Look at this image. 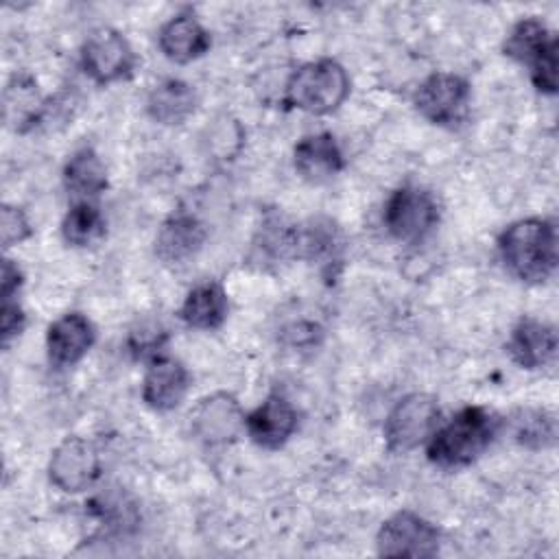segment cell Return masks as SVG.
Returning a JSON list of instances; mask_svg holds the SVG:
<instances>
[{"label": "cell", "mask_w": 559, "mask_h": 559, "mask_svg": "<svg viewBox=\"0 0 559 559\" xmlns=\"http://www.w3.org/2000/svg\"><path fill=\"white\" fill-rule=\"evenodd\" d=\"M391 238L415 245L424 240L439 223V205L432 192L419 186H400L391 192L382 214Z\"/></svg>", "instance_id": "5b68a950"}, {"label": "cell", "mask_w": 559, "mask_h": 559, "mask_svg": "<svg viewBox=\"0 0 559 559\" xmlns=\"http://www.w3.org/2000/svg\"><path fill=\"white\" fill-rule=\"evenodd\" d=\"M33 227L24 214L22 207L11 205V203H2L0 207V242L4 249L24 242L26 238H31Z\"/></svg>", "instance_id": "83f0119b"}, {"label": "cell", "mask_w": 559, "mask_h": 559, "mask_svg": "<svg viewBox=\"0 0 559 559\" xmlns=\"http://www.w3.org/2000/svg\"><path fill=\"white\" fill-rule=\"evenodd\" d=\"M500 419L485 406H463L426 441V456L443 469L474 463L498 435Z\"/></svg>", "instance_id": "7a4b0ae2"}, {"label": "cell", "mask_w": 559, "mask_h": 559, "mask_svg": "<svg viewBox=\"0 0 559 559\" xmlns=\"http://www.w3.org/2000/svg\"><path fill=\"white\" fill-rule=\"evenodd\" d=\"M100 476V454L96 445L85 437H66L50 454L48 478L66 491L79 493L92 487Z\"/></svg>", "instance_id": "9c48e42d"}, {"label": "cell", "mask_w": 559, "mask_h": 559, "mask_svg": "<svg viewBox=\"0 0 559 559\" xmlns=\"http://www.w3.org/2000/svg\"><path fill=\"white\" fill-rule=\"evenodd\" d=\"M513 437L526 448H548L555 443V417L546 411H520L513 421Z\"/></svg>", "instance_id": "484cf974"}, {"label": "cell", "mask_w": 559, "mask_h": 559, "mask_svg": "<svg viewBox=\"0 0 559 559\" xmlns=\"http://www.w3.org/2000/svg\"><path fill=\"white\" fill-rule=\"evenodd\" d=\"M44 111L46 107L35 79L15 72L2 90V116L7 127L15 133H26L41 120Z\"/></svg>", "instance_id": "ffe728a7"}, {"label": "cell", "mask_w": 559, "mask_h": 559, "mask_svg": "<svg viewBox=\"0 0 559 559\" xmlns=\"http://www.w3.org/2000/svg\"><path fill=\"white\" fill-rule=\"evenodd\" d=\"M61 236L70 247H90L105 236V216L90 201H76L61 221Z\"/></svg>", "instance_id": "d4e9b609"}, {"label": "cell", "mask_w": 559, "mask_h": 559, "mask_svg": "<svg viewBox=\"0 0 559 559\" xmlns=\"http://www.w3.org/2000/svg\"><path fill=\"white\" fill-rule=\"evenodd\" d=\"M157 46L168 61L190 63L203 57L210 46V33L192 13H177L157 33Z\"/></svg>", "instance_id": "ac0fdd59"}, {"label": "cell", "mask_w": 559, "mask_h": 559, "mask_svg": "<svg viewBox=\"0 0 559 559\" xmlns=\"http://www.w3.org/2000/svg\"><path fill=\"white\" fill-rule=\"evenodd\" d=\"M441 424V408L430 393H408L389 411L382 435L393 454H406L430 439Z\"/></svg>", "instance_id": "277c9868"}, {"label": "cell", "mask_w": 559, "mask_h": 559, "mask_svg": "<svg viewBox=\"0 0 559 559\" xmlns=\"http://www.w3.org/2000/svg\"><path fill=\"white\" fill-rule=\"evenodd\" d=\"M557 225L548 218H520L498 236L504 269L524 284H542L557 269Z\"/></svg>", "instance_id": "6da1fadb"}, {"label": "cell", "mask_w": 559, "mask_h": 559, "mask_svg": "<svg viewBox=\"0 0 559 559\" xmlns=\"http://www.w3.org/2000/svg\"><path fill=\"white\" fill-rule=\"evenodd\" d=\"M227 312H229V299L225 288L218 282L207 280V282L194 284L186 293L177 314L188 328L218 330L225 323Z\"/></svg>", "instance_id": "44dd1931"}, {"label": "cell", "mask_w": 559, "mask_h": 559, "mask_svg": "<svg viewBox=\"0 0 559 559\" xmlns=\"http://www.w3.org/2000/svg\"><path fill=\"white\" fill-rule=\"evenodd\" d=\"M205 242V227L203 223L186 212H173L157 229L155 236V255L162 264L170 269H181L192 262Z\"/></svg>", "instance_id": "8fae6325"}, {"label": "cell", "mask_w": 559, "mask_h": 559, "mask_svg": "<svg viewBox=\"0 0 559 559\" xmlns=\"http://www.w3.org/2000/svg\"><path fill=\"white\" fill-rule=\"evenodd\" d=\"M190 430L203 445H225L245 430V413L231 393L218 391L201 397L188 413Z\"/></svg>", "instance_id": "30bf717a"}, {"label": "cell", "mask_w": 559, "mask_h": 559, "mask_svg": "<svg viewBox=\"0 0 559 559\" xmlns=\"http://www.w3.org/2000/svg\"><path fill=\"white\" fill-rule=\"evenodd\" d=\"M472 87L454 72H432L415 90L413 105L421 118L437 127H459L469 109Z\"/></svg>", "instance_id": "8992f818"}, {"label": "cell", "mask_w": 559, "mask_h": 559, "mask_svg": "<svg viewBox=\"0 0 559 559\" xmlns=\"http://www.w3.org/2000/svg\"><path fill=\"white\" fill-rule=\"evenodd\" d=\"M81 68L94 83L109 85L133 72L135 52L120 31L98 26L90 31L81 46Z\"/></svg>", "instance_id": "52a82bcc"}, {"label": "cell", "mask_w": 559, "mask_h": 559, "mask_svg": "<svg viewBox=\"0 0 559 559\" xmlns=\"http://www.w3.org/2000/svg\"><path fill=\"white\" fill-rule=\"evenodd\" d=\"M441 546V531L415 511H397L386 518L376 535L378 555L386 557H435Z\"/></svg>", "instance_id": "ba28073f"}, {"label": "cell", "mask_w": 559, "mask_h": 559, "mask_svg": "<svg viewBox=\"0 0 559 559\" xmlns=\"http://www.w3.org/2000/svg\"><path fill=\"white\" fill-rule=\"evenodd\" d=\"M61 179L66 190L79 201L94 199L109 186L107 168L92 146H81L68 157V162L63 164Z\"/></svg>", "instance_id": "603a6c76"}, {"label": "cell", "mask_w": 559, "mask_h": 559, "mask_svg": "<svg viewBox=\"0 0 559 559\" xmlns=\"http://www.w3.org/2000/svg\"><path fill=\"white\" fill-rule=\"evenodd\" d=\"M347 70L336 59H317L297 68L286 83V105L312 116L336 111L349 96Z\"/></svg>", "instance_id": "3957f363"}, {"label": "cell", "mask_w": 559, "mask_h": 559, "mask_svg": "<svg viewBox=\"0 0 559 559\" xmlns=\"http://www.w3.org/2000/svg\"><path fill=\"white\" fill-rule=\"evenodd\" d=\"M297 411L280 393L266 395L251 413L245 415V430L249 439L264 450H280L297 430Z\"/></svg>", "instance_id": "7c38bea8"}, {"label": "cell", "mask_w": 559, "mask_h": 559, "mask_svg": "<svg viewBox=\"0 0 559 559\" xmlns=\"http://www.w3.org/2000/svg\"><path fill=\"white\" fill-rule=\"evenodd\" d=\"M552 39L555 35L539 17H522L504 37L502 52L522 66H531Z\"/></svg>", "instance_id": "cb8c5ba5"}, {"label": "cell", "mask_w": 559, "mask_h": 559, "mask_svg": "<svg viewBox=\"0 0 559 559\" xmlns=\"http://www.w3.org/2000/svg\"><path fill=\"white\" fill-rule=\"evenodd\" d=\"M297 242H299V225L286 221L277 212H269L253 240H251V255L249 260L255 262L260 269L269 264H280L297 258Z\"/></svg>", "instance_id": "d6986e66"}, {"label": "cell", "mask_w": 559, "mask_h": 559, "mask_svg": "<svg viewBox=\"0 0 559 559\" xmlns=\"http://www.w3.org/2000/svg\"><path fill=\"white\" fill-rule=\"evenodd\" d=\"M26 323V314L22 310V306L17 304V299H2V308H0V336H2V345L7 347L11 338H15Z\"/></svg>", "instance_id": "f546056e"}, {"label": "cell", "mask_w": 559, "mask_h": 559, "mask_svg": "<svg viewBox=\"0 0 559 559\" xmlns=\"http://www.w3.org/2000/svg\"><path fill=\"white\" fill-rule=\"evenodd\" d=\"M557 37L546 46V50L528 66L531 68V81L542 94H555L557 92Z\"/></svg>", "instance_id": "f1b7e54d"}, {"label": "cell", "mask_w": 559, "mask_h": 559, "mask_svg": "<svg viewBox=\"0 0 559 559\" xmlns=\"http://www.w3.org/2000/svg\"><path fill=\"white\" fill-rule=\"evenodd\" d=\"M190 386V373L183 362L170 356H157L148 362L142 378V402L157 411L166 413L177 408Z\"/></svg>", "instance_id": "5bb4252c"}, {"label": "cell", "mask_w": 559, "mask_h": 559, "mask_svg": "<svg viewBox=\"0 0 559 559\" xmlns=\"http://www.w3.org/2000/svg\"><path fill=\"white\" fill-rule=\"evenodd\" d=\"M94 323L81 312H66L48 325L46 349L55 367L76 365L94 345Z\"/></svg>", "instance_id": "9a60e30c"}, {"label": "cell", "mask_w": 559, "mask_h": 559, "mask_svg": "<svg viewBox=\"0 0 559 559\" xmlns=\"http://www.w3.org/2000/svg\"><path fill=\"white\" fill-rule=\"evenodd\" d=\"M166 338H168V334L164 328H159L155 323H142L140 328H135L129 334L127 347L133 354V358H138V360H153L159 356Z\"/></svg>", "instance_id": "4316f807"}, {"label": "cell", "mask_w": 559, "mask_h": 559, "mask_svg": "<svg viewBox=\"0 0 559 559\" xmlns=\"http://www.w3.org/2000/svg\"><path fill=\"white\" fill-rule=\"evenodd\" d=\"M293 164L301 179L323 183L345 168L343 151L336 138L328 131L304 135L293 148Z\"/></svg>", "instance_id": "2e32d148"}, {"label": "cell", "mask_w": 559, "mask_h": 559, "mask_svg": "<svg viewBox=\"0 0 559 559\" xmlns=\"http://www.w3.org/2000/svg\"><path fill=\"white\" fill-rule=\"evenodd\" d=\"M507 352L522 369H539L548 365L557 352V332L539 319L522 317L511 330Z\"/></svg>", "instance_id": "e0dca14e"}, {"label": "cell", "mask_w": 559, "mask_h": 559, "mask_svg": "<svg viewBox=\"0 0 559 559\" xmlns=\"http://www.w3.org/2000/svg\"><path fill=\"white\" fill-rule=\"evenodd\" d=\"M197 105L194 87L181 79H164L146 96V114L166 127L186 122L197 111Z\"/></svg>", "instance_id": "7402d4cb"}, {"label": "cell", "mask_w": 559, "mask_h": 559, "mask_svg": "<svg viewBox=\"0 0 559 559\" xmlns=\"http://www.w3.org/2000/svg\"><path fill=\"white\" fill-rule=\"evenodd\" d=\"M343 253L345 236L332 218L319 216L299 225L297 260H308L310 264H317V269L332 280L343 266Z\"/></svg>", "instance_id": "4fadbf2b"}, {"label": "cell", "mask_w": 559, "mask_h": 559, "mask_svg": "<svg viewBox=\"0 0 559 559\" xmlns=\"http://www.w3.org/2000/svg\"><path fill=\"white\" fill-rule=\"evenodd\" d=\"M0 277H2L0 280V297L2 299H15L17 290H20V286L24 282V275H22L20 266L13 260L4 258L2 260V275Z\"/></svg>", "instance_id": "4dcf8cb0"}]
</instances>
